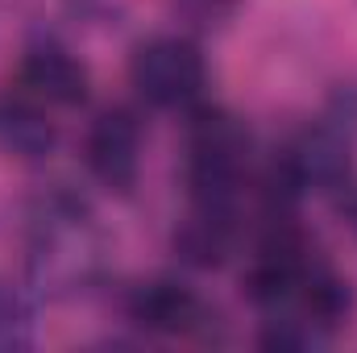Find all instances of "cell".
<instances>
[{
    "mask_svg": "<svg viewBox=\"0 0 357 353\" xmlns=\"http://www.w3.org/2000/svg\"><path fill=\"white\" fill-rule=\"evenodd\" d=\"M29 283L50 299L88 295L108 270V237L88 204L71 191H46L25 216Z\"/></svg>",
    "mask_w": 357,
    "mask_h": 353,
    "instance_id": "obj_1",
    "label": "cell"
},
{
    "mask_svg": "<svg viewBox=\"0 0 357 353\" xmlns=\"http://www.w3.org/2000/svg\"><path fill=\"white\" fill-rule=\"evenodd\" d=\"M250 129L225 108H199L187 133V191L204 204L241 208L250 175Z\"/></svg>",
    "mask_w": 357,
    "mask_h": 353,
    "instance_id": "obj_2",
    "label": "cell"
},
{
    "mask_svg": "<svg viewBox=\"0 0 357 353\" xmlns=\"http://www.w3.org/2000/svg\"><path fill=\"white\" fill-rule=\"evenodd\" d=\"M270 175L274 183L287 191V195H337L349 179H354V158H349V137L320 121V125H307L299 129L270 163Z\"/></svg>",
    "mask_w": 357,
    "mask_h": 353,
    "instance_id": "obj_3",
    "label": "cell"
},
{
    "mask_svg": "<svg viewBox=\"0 0 357 353\" xmlns=\"http://www.w3.org/2000/svg\"><path fill=\"white\" fill-rule=\"evenodd\" d=\"M129 80H133L137 96L154 108H191L204 96L208 67H204V54L195 42H187L178 33H158L133 50Z\"/></svg>",
    "mask_w": 357,
    "mask_h": 353,
    "instance_id": "obj_4",
    "label": "cell"
},
{
    "mask_svg": "<svg viewBox=\"0 0 357 353\" xmlns=\"http://www.w3.org/2000/svg\"><path fill=\"white\" fill-rule=\"evenodd\" d=\"M129 320L142 333H154V337L204 341V337H212V329H216L220 316L187 283H178V278H154V283H142L129 295Z\"/></svg>",
    "mask_w": 357,
    "mask_h": 353,
    "instance_id": "obj_5",
    "label": "cell"
},
{
    "mask_svg": "<svg viewBox=\"0 0 357 353\" xmlns=\"http://www.w3.org/2000/svg\"><path fill=\"white\" fill-rule=\"evenodd\" d=\"M84 158L108 191L129 195L142 175V121L129 108H104L84 137Z\"/></svg>",
    "mask_w": 357,
    "mask_h": 353,
    "instance_id": "obj_6",
    "label": "cell"
},
{
    "mask_svg": "<svg viewBox=\"0 0 357 353\" xmlns=\"http://www.w3.org/2000/svg\"><path fill=\"white\" fill-rule=\"evenodd\" d=\"M17 88H21V96L38 100L42 108H75L88 100V67L71 50L42 42V46L25 50Z\"/></svg>",
    "mask_w": 357,
    "mask_h": 353,
    "instance_id": "obj_7",
    "label": "cell"
},
{
    "mask_svg": "<svg viewBox=\"0 0 357 353\" xmlns=\"http://www.w3.org/2000/svg\"><path fill=\"white\" fill-rule=\"evenodd\" d=\"M237 241H241V208H233V204L191 200L187 216L175 229V254L199 270L225 266L233 258Z\"/></svg>",
    "mask_w": 357,
    "mask_h": 353,
    "instance_id": "obj_8",
    "label": "cell"
},
{
    "mask_svg": "<svg viewBox=\"0 0 357 353\" xmlns=\"http://www.w3.org/2000/svg\"><path fill=\"white\" fill-rule=\"evenodd\" d=\"M0 142L17 158L38 163V158H46L54 150V121H50V112L38 100L17 91V100H8L0 108Z\"/></svg>",
    "mask_w": 357,
    "mask_h": 353,
    "instance_id": "obj_9",
    "label": "cell"
},
{
    "mask_svg": "<svg viewBox=\"0 0 357 353\" xmlns=\"http://www.w3.org/2000/svg\"><path fill=\"white\" fill-rule=\"evenodd\" d=\"M38 341V312L29 303V295L0 278V350H29Z\"/></svg>",
    "mask_w": 357,
    "mask_h": 353,
    "instance_id": "obj_10",
    "label": "cell"
},
{
    "mask_svg": "<svg viewBox=\"0 0 357 353\" xmlns=\"http://www.w3.org/2000/svg\"><path fill=\"white\" fill-rule=\"evenodd\" d=\"M175 8L199 29H212V25H225L229 13H233V0H175Z\"/></svg>",
    "mask_w": 357,
    "mask_h": 353,
    "instance_id": "obj_11",
    "label": "cell"
},
{
    "mask_svg": "<svg viewBox=\"0 0 357 353\" xmlns=\"http://www.w3.org/2000/svg\"><path fill=\"white\" fill-rule=\"evenodd\" d=\"M328 125H337L349 142L357 137V84H341L328 108Z\"/></svg>",
    "mask_w": 357,
    "mask_h": 353,
    "instance_id": "obj_12",
    "label": "cell"
},
{
    "mask_svg": "<svg viewBox=\"0 0 357 353\" xmlns=\"http://www.w3.org/2000/svg\"><path fill=\"white\" fill-rule=\"evenodd\" d=\"M337 195H341V216L349 220V229L357 233V183L349 179V183H345V187H341Z\"/></svg>",
    "mask_w": 357,
    "mask_h": 353,
    "instance_id": "obj_13",
    "label": "cell"
}]
</instances>
